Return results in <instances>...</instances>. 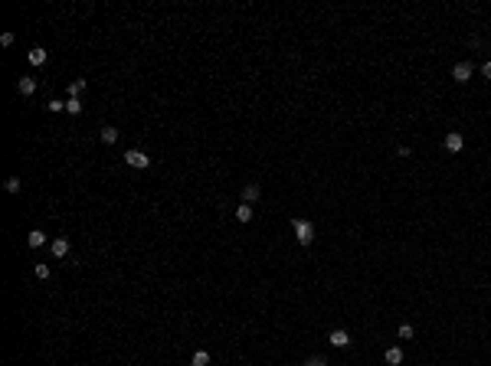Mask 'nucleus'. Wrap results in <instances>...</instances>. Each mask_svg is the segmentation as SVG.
<instances>
[{
  "instance_id": "obj_13",
  "label": "nucleus",
  "mask_w": 491,
  "mask_h": 366,
  "mask_svg": "<svg viewBox=\"0 0 491 366\" xmlns=\"http://www.w3.org/2000/svg\"><path fill=\"white\" fill-rule=\"evenodd\" d=\"M30 63L33 66H46V49H43V46H33L30 49Z\"/></svg>"
},
{
  "instance_id": "obj_15",
  "label": "nucleus",
  "mask_w": 491,
  "mask_h": 366,
  "mask_svg": "<svg viewBox=\"0 0 491 366\" xmlns=\"http://www.w3.org/2000/svg\"><path fill=\"white\" fill-rule=\"evenodd\" d=\"M190 366H210V353H206V350H196L194 357H190Z\"/></svg>"
},
{
  "instance_id": "obj_18",
  "label": "nucleus",
  "mask_w": 491,
  "mask_h": 366,
  "mask_svg": "<svg viewBox=\"0 0 491 366\" xmlns=\"http://www.w3.org/2000/svg\"><path fill=\"white\" fill-rule=\"evenodd\" d=\"M66 111H69V115H79V111H82V101H79V98H69V101H66Z\"/></svg>"
},
{
  "instance_id": "obj_17",
  "label": "nucleus",
  "mask_w": 491,
  "mask_h": 366,
  "mask_svg": "<svg viewBox=\"0 0 491 366\" xmlns=\"http://www.w3.org/2000/svg\"><path fill=\"white\" fill-rule=\"evenodd\" d=\"M33 272H36V278H39V281H49V275H53V268H49L46 262H39V265L33 268Z\"/></svg>"
},
{
  "instance_id": "obj_9",
  "label": "nucleus",
  "mask_w": 491,
  "mask_h": 366,
  "mask_svg": "<svg viewBox=\"0 0 491 366\" xmlns=\"http://www.w3.org/2000/svg\"><path fill=\"white\" fill-rule=\"evenodd\" d=\"M26 245H30V249H39V245H46V232H43V229H33V232L26 235Z\"/></svg>"
},
{
  "instance_id": "obj_12",
  "label": "nucleus",
  "mask_w": 491,
  "mask_h": 366,
  "mask_svg": "<svg viewBox=\"0 0 491 366\" xmlns=\"http://www.w3.org/2000/svg\"><path fill=\"white\" fill-rule=\"evenodd\" d=\"M236 219H239V222H249L252 219V203H239V206H236Z\"/></svg>"
},
{
  "instance_id": "obj_14",
  "label": "nucleus",
  "mask_w": 491,
  "mask_h": 366,
  "mask_svg": "<svg viewBox=\"0 0 491 366\" xmlns=\"http://www.w3.org/2000/svg\"><path fill=\"white\" fill-rule=\"evenodd\" d=\"M82 92H86V78H72L69 82V98H79Z\"/></svg>"
},
{
  "instance_id": "obj_2",
  "label": "nucleus",
  "mask_w": 491,
  "mask_h": 366,
  "mask_svg": "<svg viewBox=\"0 0 491 366\" xmlns=\"http://www.w3.org/2000/svg\"><path fill=\"white\" fill-rule=\"evenodd\" d=\"M125 164L134 167V170H148V167H151V157L144 154V150L131 147V150H125Z\"/></svg>"
},
{
  "instance_id": "obj_10",
  "label": "nucleus",
  "mask_w": 491,
  "mask_h": 366,
  "mask_svg": "<svg viewBox=\"0 0 491 366\" xmlns=\"http://www.w3.org/2000/svg\"><path fill=\"white\" fill-rule=\"evenodd\" d=\"M259 193H262V190H259V183H246V187H242V203H256Z\"/></svg>"
},
{
  "instance_id": "obj_23",
  "label": "nucleus",
  "mask_w": 491,
  "mask_h": 366,
  "mask_svg": "<svg viewBox=\"0 0 491 366\" xmlns=\"http://www.w3.org/2000/svg\"><path fill=\"white\" fill-rule=\"evenodd\" d=\"M482 75H485V78H491V59H488V63L482 66Z\"/></svg>"
},
{
  "instance_id": "obj_19",
  "label": "nucleus",
  "mask_w": 491,
  "mask_h": 366,
  "mask_svg": "<svg viewBox=\"0 0 491 366\" xmlns=\"http://www.w3.org/2000/svg\"><path fill=\"white\" fill-rule=\"evenodd\" d=\"M399 340H413V324H403V327H399Z\"/></svg>"
},
{
  "instance_id": "obj_20",
  "label": "nucleus",
  "mask_w": 491,
  "mask_h": 366,
  "mask_svg": "<svg viewBox=\"0 0 491 366\" xmlns=\"http://www.w3.org/2000/svg\"><path fill=\"white\" fill-rule=\"evenodd\" d=\"M304 366H327V360L324 357H308V360H304Z\"/></svg>"
},
{
  "instance_id": "obj_16",
  "label": "nucleus",
  "mask_w": 491,
  "mask_h": 366,
  "mask_svg": "<svg viewBox=\"0 0 491 366\" xmlns=\"http://www.w3.org/2000/svg\"><path fill=\"white\" fill-rule=\"evenodd\" d=\"M20 187H23V183H20V177H7V183H3V190H7L10 196L20 193Z\"/></svg>"
},
{
  "instance_id": "obj_7",
  "label": "nucleus",
  "mask_w": 491,
  "mask_h": 366,
  "mask_svg": "<svg viewBox=\"0 0 491 366\" xmlns=\"http://www.w3.org/2000/svg\"><path fill=\"white\" fill-rule=\"evenodd\" d=\"M383 360H387V366H399L403 363V350H399V347H387Z\"/></svg>"
},
{
  "instance_id": "obj_22",
  "label": "nucleus",
  "mask_w": 491,
  "mask_h": 366,
  "mask_svg": "<svg viewBox=\"0 0 491 366\" xmlns=\"http://www.w3.org/2000/svg\"><path fill=\"white\" fill-rule=\"evenodd\" d=\"M0 46H13V33H3V36H0Z\"/></svg>"
},
{
  "instance_id": "obj_3",
  "label": "nucleus",
  "mask_w": 491,
  "mask_h": 366,
  "mask_svg": "<svg viewBox=\"0 0 491 366\" xmlns=\"http://www.w3.org/2000/svg\"><path fill=\"white\" fill-rule=\"evenodd\" d=\"M462 147H465V138H462L459 131H449V134H445V150H449V154H459Z\"/></svg>"
},
{
  "instance_id": "obj_4",
  "label": "nucleus",
  "mask_w": 491,
  "mask_h": 366,
  "mask_svg": "<svg viewBox=\"0 0 491 366\" xmlns=\"http://www.w3.org/2000/svg\"><path fill=\"white\" fill-rule=\"evenodd\" d=\"M452 78L459 82V85H465L468 78H472V63H455L452 66Z\"/></svg>"
},
{
  "instance_id": "obj_5",
  "label": "nucleus",
  "mask_w": 491,
  "mask_h": 366,
  "mask_svg": "<svg viewBox=\"0 0 491 366\" xmlns=\"http://www.w3.org/2000/svg\"><path fill=\"white\" fill-rule=\"evenodd\" d=\"M49 252H53L56 258H66V255H69V239H66V235L53 239V242H49Z\"/></svg>"
},
{
  "instance_id": "obj_6",
  "label": "nucleus",
  "mask_w": 491,
  "mask_h": 366,
  "mask_svg": "<svg viewBox=\"0 0 491 366\" xmlns=\"http://www.w3.org/2000/svg\"><path fill=\"white\" fill-rule=\"evenodd\" d=\"M331 347H337V350H344V347H351V334L347 330H331Z\"/></svg>"
},
{
  "instance_id": "obj_8",
  "label": "nucleus",
  "mask_w": 491,
  "mask_h": 366,
  "mask_svg": "<svg viewBox=\"0 0 491 366\" xmlns=\"http://www.w3.org/2000/svg\"><path fill=\"white\" fill-rule=\"evenodd\" d=\"M16 92L23 95V98H30V95L36 92V78H20V82H16Z\"/></svg>"
},
{
  "instance_id": "obj_1",
  "label": "nucleus",
  "mask_w": 491,
  "mask_h": 366,
  "mask_svg": "<svg viewBox=\"0 0 491 366\" xmlns=\"http://www.w3.org/2000/svg\"><path fill=\"white\" fill-rule=\"evenodd\" d=\"M292 229H295L298 245H311L314 242V226L308 222V219H292Z\"/></svg>"
},
{
  "instance_id": "obj_11",
  "label": "nucleus",
  "mask_w": 491,
  "mask_h": 366,
  "mask_svg": "<svg viewBox=\"0 0 491 366\" xmlns=\"http://www.w3.org/2000/svg\"><path fill=\"white\" fill-rule=\"evenodd\" d=\"M98 138H101V144H115V141H118V128L105 125V128L98 131Z\"/></svg>"
},
{
  "instance_id": "obj_21",
  "label": "nucleus",
  "mask_w": 491,
  "mask_h": 366,
  "mask_svg": "<svg viewBox=\"0 0 491 366\" xmlns=\"http://www.w3.org/2000/svg\"><path fill=\"white\" fill-rule=\"evenodd\" d=\"M46 108H49V111H66V101H49Z\"/></svg>"
}]
</instances>
